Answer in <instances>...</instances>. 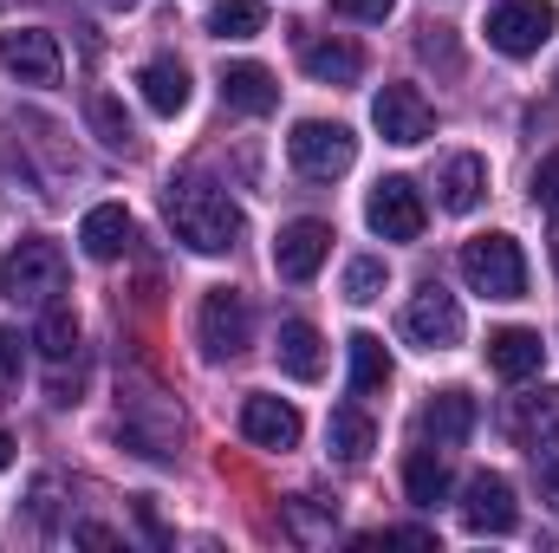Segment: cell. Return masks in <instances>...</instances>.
I'll return each mask as SVG.
<instances>
[{"label":"cell","mask_w":559,"mask_h":553,"mask_svg":"<svg viewBox=\"0 0 559 553\" xmlns=\"http://www.w3.org/2000/svg\"><path fill=\"white\" fill-rule=\"evenodd\" d=\"M163 222H169L176 242L195 248V255H228V248L241 242V228H248L241 209H235V196L215 189V183H202V176H182V183L163 189Z\"/></svg>","instance_id":"6da1fadb"},{"label":"cell","mask_w":559,"mask_h":553,"mask_svg":"<svg viewBox=\"0 0 559 553\" xmlns=\"http://www.w3.org/2000/svg\"><path fill=\"white\" fill-rule=\"evenodd\" d=\"M59 293H66V255H59L46 235H26V242L7 248V261H0V299H13V306H46V299H59Z\"/></svg>","instance_id":"7a4b0ae2"},{"label":"cell","mask_w":559,"mask_h":553,"mask_svg":"<svg viewBox=\"0 0 559 553\" xmlns=\"http://www.w3.org/2000/svg\"><path fill=\"white\" fill-rule=\"evenodd\" d=\"M462 280L488 299H521L527 293V255L514 235H475L462 242Z\"/></svg>","instance_id":"3957f363"},{"label":"cell","mask_w":559,"mask_h":553,"mask_svg":"<svg viewBox=\"0 0 559 553\" xmlns=\"http://www.w3.org/2000/svg\"><path fill=\"white\" fill-rule=\"evenodd\" d=\"M286 156L306 183H338L352 163H358V138L345 125H325V118H299L293 138H286Z\"/></svg>","instance_id":"277c9868"},{"label":"cell","mask_w":559,"mask_h":553,"mask_svg":"<svg viewBox=\"0 0 559 553\" xmlns=\"http://www.w3.org/2000/svg\"><path fill=\"white\" fill-rule=\"evenodd\" d=\"M195 339H202L209 358H241L254 345V306L235 286H209L202 313H195Z\"/></svg>","instance_id":"5b68a950"},{"label":"cell","mask_w":559,"mask_h":553,"mask_svg":"<svg viewBox=\"0 0 559 553\" xmlns=\"http://www.w3.org/2000/svg\"><path fill=\"white\" fill-rule=\"evenodd\" d=\"M554 33H559L554 0H501V7L488 13V46H495L501 59H534Z\"/></svg>","instance_id":"8992f818"},{"label":"cell","mask_w":559,"mask_h":553,"mask_svg":"<svg viewBox=\"0 0 559 553\" xmlns=\"http://www.w3.org/2000/svg\"><path fill=\"white\" fill-rule=\"evenodd\" d=\"M365 222H371V235H384V242H417L423 222H429V209H423V196H417L411 176H384V183L365 196Z\"/></svg>","instance_id":"52a82bcc"},{"label":"cell","mask_w":559,"mask_h":553,"mask_svg":"<svg viewBox=\"0 0 559 553\" xmlns=\"http://www.w3.org/2000/svg\"><path fill=\"white\" fill-rule=\"evenodd\" d=\"M404 332L417 339L423 352H449V345H462V332H468V319H462V306H455V293H442L436 280L411 293V306H404Z\"/></svg>","instance_id":"ba28073f"},{"label":"cell","mask_w":559,"mask_h":553,"mask_svg":"<svg viewBox=\"0 0 559 553\" xmlns=\"http://www.w3.org/2000/svg\"><path fill=\"white\" fill-rule=\"evenodd\" d=\"M0 66L20 79V85H59L66 59H59V39L46 26H7L0 33Z\"/></svg>","instance_id":"9c48e42d"},{"label":"cell","mask_w":559,"mask_h":553,"mask_svg":"<svg viewBox=\"0 0 559 553\" xmlns=\"http://www.w3.org/2000/svg\"><path fill=\"white\" fill-rule=\"evenodd\" d=\"M501 430H508V443H514V449H527V456L554 449V443H559V391H554V385H540V391L508 398Z\"/></svg>","instance_id":"30bf717a"},{"label":"cell","mask_w":559,"mask_h":553,"mask_svg":"<svg viewBox=\"0 0 559 553\" xmlns=\"http://www.w3.org/2000/svg\"><path fill=\"white\" fill-rule=\"evenodd\" d=\"M514 521H521L514 482L495 475V469L468 475V489H462V528H468V534H514Z\"/></svg>","instance_id":"8fae6325"},{"label":"cell","mask_w":559,"mask_h":553,"mask_svg":"<svg viewBox=\"0 0 559 553\" xmlns=\"http://www.w3.org/2000/svg\"><path fill=\"white\" fill-rule=\"evenodd\" d=\"M371 125L384 131V143H423L436 131V111H429V98H423L417 85H384L378 98H371Z\"/></svg>","instance_id":"7c38bea8"},{"label":"cell","mask_w":559,"mask_h":553,"mask_svg":"<svg viewBox=\"0 0 559 553\" xmlns=\"http://www.w3.org/2000/svg\"><path fill=\"white\" fill-rule=\"evenodd\" d=\"M325 255H332V228L312 222V215L286 222V228L274 235V274L280 280H312L319 268H325Z\"/></svg>","instance_id":"4fadbf2b"},{"label":"cell","mask_w":559,"mask_h":553,"mask_svg":"<svg viewBox=\"0 0 559 553\" xmlns=\"http://www.w3.org/2000/svg\"><path fill=\"white\" fill-rule=\"evenodd\" d=\"M299 66H306V79H319V85H358V79H365V52H358L352 39H332V33H306V39H299Z\"/></svg>","instance_id":"5bb4252c"},{"label":"cell","mask_w":559,"mask_h":553,"mask_svg":"<svg viewBox=\"0 0 559 553\" xmlns=\"http://www.w3.org/2000/svg\"><path fill=\"white\" fill-rule=\"evenodd\" d=\"M468 430H475V398L468 391H436L417 411V436L429 449H455V443H468Z\"/></svg>","instance_id":"9a60e30c"},{"label":"cell","mask_w":559,"mask_h":553,"mask_svg":"<svg viewBox=\"0 0 559 553\" xmlns=\"http://www.w3.org/2000/svg\"><path fill=\"white\" fill-rule=\"evenodd\" d=\"M540 365H547L540 332H527V326H501V332H488V372H495V378L521 385V378H534Z\"/></svg>","instance_id":"2e32d148"},{"label":"cell","mask_w":559,"mask_h":553,"mask_svg":"<svg viewBox=\"0 0 559 553\" xmlns=\"http://www.w3.org/2000/svg\"><path fill=\"white\" fill-rule=\"evenodd\" d=\"M222 105L228 111H248V118H267L280 105V85L267 66H254V59H235V66H222Z\"/></svg>","instance_id":"e0dca14e"},{"label":"cell","mask_w":559,"mask_h":553,"mask_svg":"<svg viewBox=\"0 0 559 553\" xmlns=\"http://www.w3.org/2000/svg\"><path fill=\"white\" fill-rule=\"evenodd\" d=\"M299 430H306V423H299V411H293L286 398H261V391H254V398L241 404V436L261 443V449H293Z\"/></svg>","instance_id":"ac0fdd59"},{"label":"cell","mask_w":559,"mask_h":553,"mask_svg":"<svg viewBox=\"0 0 559 553\" xmlns=\"http://www.w3.org/2000/svg\"><path fill=\"white\" fill-rule=\"evenodd\" d=\"M481 196H488V163H481L475 150H455V156L436 169V202H442L449 215H468Z\"/></svg>","instance_id":"d6986e66"},{"label":"cell","mask_w":559,"mask_h":553,"mask_svg":"<svg viewBox=\"0 0 559 553\" xmlns=\"http://www.w3.org/2000/svg\"><path fill=\"white\" fill-rule=\"evenodd\" d=\"M138 92H143V105L156 111V118H176V111H189V66L182 59H143L138 66Z\"/></svg>","instance_id":"ffe728a7"},{"label":"cell","mask_w":559,"mask_h":553,"mask_svg":"<svg viewBox=\"0 0 559 553\" xmlns=\"http://www.w3.org/2000/svg\"><path fill=\"white\" fill-rule=\"evenodd\" d=\"M79 248H85L92 261H118V255L131 248V215H124V202H98V209H85V222H79Z\"/></svg>","instance_id":"44dd1931"},{"label":"cell","mask_w":559,"mask_h":553,"mask_svg":"<svg viewBox=\"0 0 559 553\" xmlns=\"http://www.w3.org/2000/svg\"><path fill=\"white\" fill-rule=\"evenodd\" d=\"M280 372L286 378H299V385H312L319 372H325V339H319V326H306V319H286L280 326Z\"/></svg>","instance_id":"7402d4cb"},{"label":"cell","mask_w":559,"mask_h":553,"mask_svg":"<svg viewBox=\"0 0 559 553\" xmlns=\"http://www.w3.org/2000/svg\"><path fill=\"white\" fill-rule=\"evenodd\" d=\"M449 489H455V475H449V462H442V449H411V462H404V495L417 502V508H436V502H449Z\"/></svg>","instance_id":"603a6c76"},{"label":"cell","mask_w":559,"mask_h":553,"mask_svg":"<svg viewBox=\"0 0 559 553\" xmlns=\"http://www.w3.org/2000/svg\"><path fill=\"white\" fill-rule=\"evenodd\" d=\"M33 345H39L52 365H66V358L79 352V313H72L66 299H46V306H39V332H33Z\"/></svg>","instance_id":"cb8c5ba5"},{"label":"cell","mask_w":559,"mask_h":553,"mask_svg":"<svg viewBox=\"0 0 559 553\" xmlns=\"http://www.w3.org/2000/svg\"><path fill=\"white\" fill-rule=\"evenodd\" d=\"M345 352H352V391H358V398L391 385V352H384V339H378V332H352V339H345Z\"/></svg>","instance_id":"d4e9b609"},{"label":"cell","mask_w":559,"mask_h":553,"mask_svg":"<svg viewBox=\"0 0 559 553\" xmlns=\"http://www.w3.org/2000/svg\"><path fill=\"white\" fill-rule=\"evenodd\" d=\"M325 443H332L338 462H365L371 456V416L358 411V404H338L332 423H325Z\"/></svg>","instance_id":"484cf974"},{"label":"cell","mask_w":559,"mask_h":553,"mask_svg":"<svg viewBox=\"0 0 559 553\" xmlns=\"http://www.w3.org/2000/svg\"><path fill=\"white\" fill-rule=\"evenodd\" d=\"M267 26V7L261 0H215L209 7V33L215 39H254Z\"/></svg>","instance_id":"4316f807"},{"label":"cell","mask_w":559,"mask_h":553,"mask_svg":"<svg viewBox=\"0 0 559 553\" xmlns=\"http://www.w3.org/2000/svg\"><path fill=\"white\" fill-rule=\"evenodd\" d=\"M384 280H391V268H384L378 255H358V261L345 268V299H352V306H371V299L384 293Z\"/></svg>","instance_id":"83f0119b"},{"label":"cell","mask_w":559,"mask_h":553,"mask_svg":"<svg viewBox=\"0 0 559 553\" xmlns=\"http://www.w3.org/2000/svg\"><path fill=\"white\" fill-rule=\"evenodd\" d=\"M85 111H92V125H98V138L111 143V150H124V143H131V118L118 111V98H105V92H92V105H85Z\"/></svg>","instance_id":"f1b7e54d"},{"label":"cell","mask_w":559,"mask_h":553,"mask_svg":"<svg viewBox=\"0 0 559 553\" xmlns=\"http://www.w3.org/2000/svg\"><path fill=\"white\" fill-rule=\"evenodd\" d=\"M20 372H26V339L13 326H0V398L20 391Z\"/></svg>","instance_id":"f546056e"},{"label":"cell","mask_w":559,"mask_h":553,"mask_svg":"<svg viewBox=\"0 0 559 553\" xmlns=\"http://www.w3.org/2000/svg\"><path fill=\"white\" fill-rule=\"evenodd\" d=\"M534 202L559 209V150L554 156H540V169H534Z\"/></svg>","instance_id":"4dcf8cb0"},{"label":"cell","mask_w":559,"mask_h":553,"mask_svg":"<svg viewBox=\"0 0 559 553\" xmlns=\"http://www.w3.org/2000/svg\"><path fill=\"white\" fill-rule=\"evenodd\" d=\"M397 0H332V13H345V20H384Z\"/></svg>","instance_id":"1f68e13d"},{"label":"cell","mask_w":559,"mask_h":553,"mask_svg":"<svg viewBox=\"0 0 559 553\" xmlns=\"http://www.w3.org/2000/svg\"><path fill=\"white\" fill-rule=\"evenodd\" d=\"M540 495H547V502L559 508V449L547 456V462H540Z\"/></svg>","instance_id":"d6a6232c"},{"label":"cell","mask_w":559,"mask_h":553,"mask_svg":"<svg viewBox=\"0 0 559 553\" xmlns=\"http://www.w3.org/2000/svg\"><path fill=\"white\" fill-rule=\"evenodd\" d=\"M72 541H85V548H118V534H111V528H98V521H85Z\"/></svg>","instance_id":"836d02e7"},{"label":"cell","mask_w":559,"mask_h":553,"mask_svg":"<svg viewBox=\"0 0 559 553\" xmlns=\"http://www.w3.org/2000/svg\"><path fill=\"white\" fill-rule=\"evenodd\" d=\"M7 462H13V436L0 430V469H7Z\"/></svg>","instance_id":"e575fe53"},{"label":"cell","mask_w":559,"mask_h":553,"mask_svg":"<svg viewBox=\"0 0 559 553\" xmlns=\"http://www.w3.org/2000/svg\"><path fill=\"white\" fill-rule=\"evenodd\" d=\"M554 274H559V228H554Z\"/></svg>","instance_id":"d590c367"},{"label":"cell","mask_w":559,"mask_h":553,"mask_svg":"<svg viewBox=\"0 0 559 553\" xmlns=\"http://www.w3.org/2000/svg\"><path fill=\"white\" fill-rule=\"evenodd\" d=\"M554 92H559V72H554Z\"/></svg>","instance_id":"8d00e7d4"}]
</instances>
